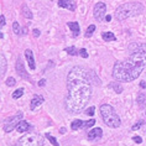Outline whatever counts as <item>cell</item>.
Masks as SVG:
<instances>
[{"label": "cell", "instance_id": "10", "mask_svg": "<svg viewBox=\"0 0 146 146\" xmlns=\"http://www.w3.org/2000/svg\"><path fill=\"white\" fill-rule=\"evenodd\" d=\"M43 97L42 96H34V98L31 99V103H30V109L32 111L36 110L38 107H41L42 103H43Z\"/></svg>", "mask_w": 146, "mask_h": 146}, {"label": "cell", "instance_id": "15", "mask_svg": "<svg viewBox=\"0 0 146 146\" xmlns=\"http://www.w3.org/2000/svg\"><path fill=\"white\" fill-rule=\"evenodd\" d=\"M6 67H8V64H6V58L4 54H1V56H0V74H1V77L5 76Z\"/></svg>", "mask_w": 146, "mask_h": 146}, {"label": "cell", "instance_id": "14", "mask_svg": "<svg viewBox=\"0 0 146 146\" xmlns=\"http://www.w3.org/2000/svg\"><path fill=\"white\" fill-rule=\"evenodd\" d=\"M30 129H31V125L27 121H25V120H21L20 124L16 127V130L19 131V133H26V131H29Z\"/></svg>", "mask_w": 146, "mask_h": 146}, {"label": "cell", "instance_id": "30", "mask_svg": "<svg viewBox=\"0 0 146 146\" xmlns=\"http://www.w3.org/2000/svg\"><path fill=\"white\" fill-rule=\"evenodd\" d=\"M94 110H96V108H94V107H90V108L87 109V110H86L84 113H86V114L88 115V116H93V115H94V113H96Z\"/></svg>", "mask_w": 146, "mask_h": 146}, {"label": "cell", "instance_id": "8", "mask_svg": "<svg viewBox=\"0 0 146 146\" xmlns=\"http://www.w3.org/2000/svg\"><path fill=\"white\" fill-rule=\"evenodd\" d=\"M103 136V130L100 127H94V129H90L88 133H87V137L90 141H96L99 140V139Z\"/></svg>", "mask_w": 146, "mask_h": 146}, {"label": "cell", "instance_id": "32", "mask_svg": "<svg viewBox=\"0 0 146 146\" xmlns=\"http://www.w3.org/2000/svg\"><path fill=\"white\" fill-rule=\"evenodd\" d=\"M5 16L4 15H0V27H3V26H5Z\"/></svg>", "mask_w": 146, "mask_h": 146}, {"label": "cell", "instance_id": "5", "mask_svg": "<svg viewBox=\"0 0 146 146\" xmlns=\"http://www.w3.org/2000/svg\"><path fill=\"white\" fill-rule=\"evenodd\" d=\"M17 146H43V137L37 133L26 134L17 141Z\"/></svg>", "mask_w": 146, "mask_h": 146}, {"label": "cell", "instance_id": "3", "mask_svg": "<svg viewBox=\"0 0 146 146\" xmlns=\"http://www.w3.org/2000/svg\"><path fill=\"white\" fill-rule=\"evenodd\" d=\"M142 11H144V5L141 3H125L115 10V19L118 21H124L129 17L140 15V14H142Z\"/></svg>", "mask_w": 146, "mask_h": 146}, {"label": "cell", "instance_id": "7", "mask_svg": "<svg viewBox=\"0 0 146 146\" xmlns=\"http://www.w3.org/2000/svg\"><path fill=\"white\" fill-rule=\"evenodd\" d=\"M93 13H94V17H96V20L97 21H103L105 19V13H107V5L104 4V3H97L96 6H94V10H93Z\"/></svg>", "mask_w": 146, "mask_h": 146}, {"label": "cell", "instance_id": "12", "mask_svg": "<svg viewBox=\"0 0 146 146\" xmlns=\"http://www.w3.org/2000/svg\"><path fill=\"white\" fill-rule=\"evenodd\" d=\"M25 57H26V60L29 62V67H30L31 71H35L36 69V64H35V58H34V52H32L31 50H26L25 51Z\"/></svg>", "mask_w": 146, "mask_h": 146}, {"label": "cell", "instance_id": "18", "mask_svg": "<svg viewBox=\"0 0 146 146\" xmlns=\"http://www.w3.org/2000/svg\"><path fill=\"white\" fill-rule=\"evenodd\" d=\"M109 88H113V89H114V92H115L116 94H120V93L123 92V86L120 84L119 81H118V82L110 83V84H109Z\"/></svg>", "mask_w": 146, "mask_h": 146}, {"label": "cell", "instance_id": "26", "mask_svg": "<svg viewBox=\"0 0 146 146\" xmlns=\"http://www.w3.org/2000/svg\"><path fill=\"white\" fill-rule=\"evenodd\" d=\"M46 137L47 139H48V141L51 142V144H52L53 146H60V144H58V142H57V140H56V139H54L53 136H52V135H51L50 133H47L46 134Z\"/></svg>", "mask_w": 146, "mask_h": 146}, {"label": "cell", "instance_id": "21", "mask_svg": "<svg viewBox=\"0 0 146 146\" xmlns=\"http://www.w3.org/2000/svg\"><path fill=\"white\" fill-rule=\"evenodd\" d=\"M94 31H96V25H89L88 29H87V31H86V34H84V36H86L87 38H89L90 36L93 35Z\"/></svg>", "mask_w": 146, "mask_h": 146}, {"label": "cell", "instance_id": "22", "mask_svg": "<svg viewBox=\"0 0 146 146\" xmlns=\"http://www.w3.org/2000/svg\"><path fill=\"white\" fill-rule=\"evenodd\" d=\"M90 81H92V83H94L96 86H99L100 83H102V82H100V79L97 77L96 73H94L93 71H90Z\"/></svg>", "mask_w": 146, "mask_h": 146}, {"label": "cell", "instance_id": "33", "mask_svg": "<svg viewBox=\"0 0 146 146\" xmlns=\"http://www.w3.org/2000/svg\"><path fill=\"white\" fill-rule=\"evenodd\" d=\"M133 141H135L136 144H141L142 142V139L140 136H133Z\"/></svg>", "mask_w": 146, "mask_h": 146}, {"label": "cell", "instance_id": "1", "mask_svg": "<svg viewBox=\"0 0 146 146\" xmlns=\"http://www.w3.org/2000/svg\"><path fill=\"white\" fill-rule=\"evenodd\" d=\"M68 93L64 100V108L68 113L78 114L84 110L92 97L90 71L82 66H76L67 76Z\"/></svg>", "mask_w": 146, "mask_h": 146}, {"label": "cell", "instance_id": "16", "mask_svg": "<svg viewBox=\"0 0 146 146\" xmlns=\"http://www.w3.org/2000/svg\"><path fill=\"white\" fill-rule=\"evenodd\" d=\"M102 38L104 40V41H107V42H110V41H115L116 37H115V35L113 34V32L110 31H105L102 34Z\"/></svg>", "mask_w": 146, "mask_h": 146}, {"label": "cell", "instance_id": "2", "mask_svg": "<svg viewBox=\"0 0 146 146\" xmlns=\"http://www.w3.org/2000/svg\"><path fill=\"white\" fill-rule=\"evenodd\" d=\"M146 67V43H137V47L126 60L115 62L113 77L119 82H133L140 77Z\"/></svg>", "mask_w": 146, "mask_h": 146}, {"label": "cell", "instance_id": "31", "mask_svg": "<svg viewBox=\"0 0 146 146\" xmlns=\"http://www.w3.org/2000/svg\"><path fill=\"white\" fill-rule=\"evenodd\" d=\"M79 56L81 57H83V58H88V52H87V50L86 48H81L79 50Z\"/></svg>", "mask_w": 146, "mask_h": 146}, {"label": "cell", "instance_id": "24", "mask_svg": "<svg viewBox=\"0 0 146 146\" xmlns=\"http://www.w3.org/2000/svg\"><path fill=\"white\" fill-rule=\"evenodd\" d=\"M137 104L140 105V107H144L146 104V97L144 93H140V96L137 97Z\"/></svg>", "mask_w": 146, "mask_h": 146}, {"label": "cell", "instance_id": "9", "mask_svg": "<svg viewBox=\"0 0 146 146\" xmlns=\"http://www.w3.org/2000/svg\"><path fill=\"white\" fill-rule=\"evenodd\" d=\"M16 71H17V74H19L21 78H26V79L30 78L29 74L26 73V69H25V67H24V62H23V60H21V57H19L17 61H16Z\"/></svg>", "mask_w": 146, "mask_h": 146}, {"label": "cell", "instance_id": "4", "mask_svg": "<svg viewBox=\"0 0 146 146\" xmlns=\"http://www.w3.org/2000/svg\"><path fill=\"white\" fill-rule=\"evenodd\" d=\"M100 115H102V119H103L104 124L109 127L116 129L121 124V120H120V116L118 115V113L109 104L100 105Z\"/></svg>", "mask_w": 146, "mask_h": 146}, {"label": "cell", "instance_id": "25", "mask_svg": "<svg viewBox=\"0 0 146 146\" xmlns=\"http://www.w3.org/2000/svg\"><path fill=\"white\" fill-rule=\"evenodd\" d=\"M13 31H14V34L15 35H20L21 34V29H20V25L17 21H14V24H13Z\"/></svg>", "mask_w": 146, "mask_h": 146}, {"label": "cell", "instance_id": "27", "mask_svg": "<svg viewBox=\"0 0 146 146\" xmlns=\"http://www.w3.org/2000/svg\"><path fill=\"white\" fill-rule=\"evenodd\" d=\"M94 124H96V120L90 119V120H88V121L84 123V127H83V129H90L92 126H94Z\"/></svg>", "mask_w": 146, "mask_h": 146}, {"label": "cell", "instance_id": "19", "mask_svg": "<svg viewBox=\"0 0 146 146\" xmlns=\"http://www.w3.org/2000/svg\"><path fill=\"white\" fill-rule=\"evenodd\" d=\"M21 13H23V15L26 17V19H32V17H34V15H32V13H31V10L29 9L26 5H24L23 8H21Z\"/></svg>", "mask_w": 146, "mask_h": 146}, {"label": "cell", "instance_id": "20", "mask_svg": "<svg viewBox=\"0 0 146 146\" xmlns=\"http://www.w3.org/2000/svg\"><path fill=\"white\" fill-rule=\"evenodd\" d=\"M64 52H67L71 56H77V54H79V50H77L74 46H71V47H66Z\"/></svg>", "mask_w": 146, "mask_h": 146}, {"label": "cell", "instance_id": "35", "mask_svg": "<svg viewBox=\"0 0 146 146\" xmlns=\"http://www.w3.org/2000/svg\"><path fill=\"white\" fill-rule=\"evenodd\" d=\"M45 84H46V81H45V79H41V81L38 82V86H40V87H43Z\"/></svg>", "mask_w": 146, "mask_h": 146}, {"label": "cell", "instance_id": "17", "mask_svg": "<svg viewBox=\"0 0 146 146\" xmlns=\"http://www.w3.org/2000/svg\"><path fill=\"white\" fill-rule=\"evenodd\" d=\"M84 123H86V121H83V120H79V119L74 120V121L71 124V129H72V130L83 129V127H84Z\"/></svg>", "mask_w": 146, "mask_h": 146}, {"label": "cell", "instance_id": "39", "mask_svg": "<svg viewBox=\"0 0 146 146\" xmlns=\"http://www.w3.org/2000/svg\"><path fill=\"white\" fill-rule=\"evenodd\" d=\"M60 134H66V129H64V127L60 129Z\"/></svg>", "mask_w": 146, "mask_h": 146}, {"label": "cell", "instance_id": "28", "mask_svg": "<svg viewBox=\"0 0 146 146\" xmlns=\"http://www.w3.org/2000/svg\"><path fill=\"white\" fill-rule=\"evenodd\" d=\"M142 124H144V121H142V120H139V121H137L136 124H134V125L131 126V130H133V131H135V130L140 129V127L142 126Z\"/></svg>", "mask_w": 146, "mask_h": 146}, {"label": "cell", "instance_id": "34", "mask_svg": "<svg viewBox=\"0 0 146 146\" xmlns=\"http://www.w3.org/2000/svg\"><path fill=\"white\" fill-rule=\"evenodd\" d=\"M32 34H34L35 37H38V36H40V30H38V29H35V30L32 31Z\"/></svg>", "mask_w": 146, "mask_h": 146}, {"label": "cell", "instance_id": "13", "mask_svg": "<svg viewBox=\"0 0 146 146\" xmlns=\"http://www.w3.org/2000/svg\"><path fill=\"white\" fill-rule=\"evenodd\" d=\"M68 27L71 29V31L73 32V36L74 37H77V36L79 35V32H81V27H79V24L77 23V21H72V23H68Z\"/></svg>", "mask_w": 146, "mask_h": 146}, {"label": "cell", "instance_id": "11", "mask_svg": "<svg viewBox=\"0 0 146 146\" xmlns=\"http://www.w3.org/2000/svg\"><path fill=\"white\" fill-rule=\"evenodd\" d=\"M58 6L60 8H64L68 9L71 11H74L76 10V3L73 0H58Z\"/></svg>", "mask_w": 146, "mask_h": 146}, {"label": "cell", "instance_id": "36", "mask_svg": "<svg viewBox=\"0 0 146 146\" xmlns=\"http://www.w3.org/2000/svg\"><path fill=\"white\" fill-rule=\"evenodd\" d=\"M140 87H141L142 89H145V88H146V83H145V81H141V82H140Z\"/></svg>", "mask_w": 146, "mask_h": 146}, {"label": "cell", "instance_id": "29", "mask_svg": "<svg viewBox=\"0 0 146 146\" xmlns=\"http://www.w3.org/2000/svg\"><path fill=\"white\" fill-rule=\"evenodd\" d=\"M15 83H16V81H15V78H13V77H9L8 79H6V86L8 87L15 86Z\"/></svg>", "mask_w": 146, "mask_h": 146}, {"label": "cell", "instance_id": "38", "mask_svg": "<svg viewBox=\"0 0 146 146\" xmlns=\"http://www.w3.org/2000/svg\"><path fill=\"white\" fill-rule=\"evenodd\" d=\"M23 35H24V36H25V35H27V29H26V27H24V29H23Z\"/></svg>", "mask_w": 146, "mask_h": 146}, {"label": "cell", "instance_id": "23", "mask_svg": "<svg viewBox=\"0 0 146 146\" xmlns=\"http://www.w3.org/2000/svg\"><path fill=\"white\" fill-rule=\"evenodd\" d=\"M24 92H25V90H24V88H19V89H16L15 92L13 93V98H14V99H19V98H21V97H23Z\"/></svg>", "mask_w": 146, "mask_h": 146}, {"label": "cell", "instance_id": "37", "mask_svg": "<svg viewBox=\"0 0 146 146\" xmlns=\"http://www.w3.org/2000/svg\"><path fill=\"white\" fill-rule=\"evenodd\" d=\"M110 20H111V16H110V15H107V16H105V21H108V23H109Z\"/></svg>", "mask_w": 146, "mask_h": 146}, {"label": "cell", "instance_id": "6", "mask_svg": "<svg viewBox=\"0 0 146 146\" xmlns=\"http://www.w3.org/2000/svg\"><path fill=\"white\" fill-rule=\"evenodd\" d=\"M23 111H17L15 115L11 116V118H8L3 124V129H4L5 133H10V131H13L15 127H17V125L20 124L21 119H23Z\"/></svg>", "mask_w": 146, "mask_h": 146}]
</instances>
